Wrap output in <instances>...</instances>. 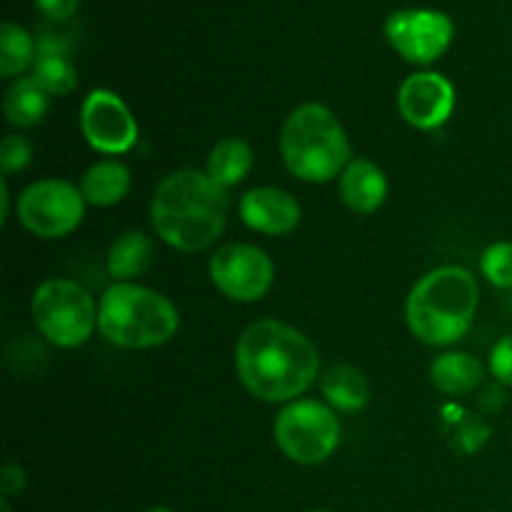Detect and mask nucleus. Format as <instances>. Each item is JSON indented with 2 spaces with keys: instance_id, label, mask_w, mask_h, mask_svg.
<instances>
[{
  "instance_id": "1",
  "label": "nucleus",
  "mask_w": 512,
  "mask_h": 512,
  "mask_svg": "<svg viewBox=\"0 0 512 512\" xmlns=\"http://www.w3.org/2000/svg\"><path fill=\"white\" fill-rule=\"evenodd\" d=\"M235 370L250 395L265 403H293L315 383L320 355L293 325L258 320L235 345Z\"/></svg>"
},
{
  "instance_id": "2",
  "label": "nucleus",
  "mask_w": 512,
  "mask_h": 512,
  "mask_svg": "<svg viewBox=\"0 0 512 512\" xmlns=\"http://www.w3.org/2000/svg\"><path fill=\"white\" fill-rule=\"evenodd\" d=\"M230 195L208 173L178 170L158 185L150 205L155 233L180 253H200L225 230Z\"/></svg>"
},
{
  "instance_id": "3",
  "label": "nucleus",
  "mask_w": 512,
  "mask_h": 512,
  "mask_svg": "<svg viewBox=\"0 0 512 512\" xmlns=\"http://www.w3.org/2000/svg\"><path fill=\"white\" fill-rule=\"evenodd\" d=\"M478 305L480 288L473 273L460 265H443L413 285L405 318L420 343L450 345L468 333Z\"/></svg>"
},
{
  "instance_id": "4",
  "label": "nucleus",
  "mask_w": 512,
  "mask_h": 512,
  "mask_svg": "<svg viewBox=\"0 0 512 512\" xmlns=\"http://www.w3.org/2000/svg\"><path fill=\"white\" fill-rule=\"evenodd\" d=\"M285 168L305 183H328L350 163V143L338 115L320 103H305L288 115L280 133Z\"/></svg>"
},
{
  "instance_id": "5",
  "label": "nucleus",
  "mask_w": 512,
  "mask_h": 512,
  "mask_svg": "<svg viewBox=\"0 0 512 512\" xmlns=\"http://www.w3.org/2000/svg\"><path fill=\"white\" fill-rule=\"evenodd\" d=\"M178 325V308L145 285L115 283L100 298L98 328L120 348H158L178 333Z\"/></svg>"
},
{
  "instance_id": "6",
  "label": "nucleus",
  "mask_w": 512,
  "mask_h": 512,
  "mask_svg": "<svg viewBox=\"0 0 512 512\" xmlns=\"http://www.w3.org/2000/svg\"><path fill=\"white\" fill-rule=\"evenodd\" d=\"M33 320L53 345L78 348L98 328V305L80 283L53 278L33 293Z\"/></svg>"
},
{
  "instance_id": "7",
  "label": "nucleus",
  "mask_w": 512,
  "mask_h": 512,
  "mask_svg": "<svg viewBox=\"0 0 512 512\" xmlns=\"http://www.w3.org/2000/svg\"><path fill=\"white\" fill-rule=\"evenodd\" d=\"M275 443L300 465L325 463L340 445V423L333 408L320 400H293L275 420Z\"/></svg>"
},
{
  "instance_id": "8",
  "label": "nucleus",
  "mask_w": 512,
  "mask_h": 512,
  "mask_svg": "<svg viewBox=\"0 0 512 512\" xmlns=\"http://www.w3.org/2000/svg\"><path fill=\"white\" fill-rule=\"evenodd\" d=\"M85 198L68 180L48 178L28 185L18 198V218L38 238H63L83 223Z\"/></svg>"
},
{
  "instance_id": "9",
  "label": "nucleus",
  "mask_w": 512,
  "mask_h": 512,
  "mask_svg": "<svg viewBox=\"0 0 512 512\" xmlns=\"http://www.w3.org/2000/svg\"><path fill=\"white\" fill-rule=\"evenodd\" d=\"M210 278L230 300L253 303L270 290L275 268L265 250L248 243H228L210 258Z\"/></svg>"
},
{
  "instance_id": "10",
  "label": "nucleus",
  "mask_w": 512,
  "mask_h": 512,
  "mask_svg": "<svg viewBox=\"0 0 512 512\" xmlns=\"http://www.w3.org/2000/svg\"><path fill=\"white\" fill-rule=\"evenodd\" d=\"M453 20L438 10H395L385 20L390 45L405 60L428 65L448 50L453 40Z\"/></svg>"
},
{
  "instance_id": "11",
  "label": "nucleus",
  "mask_w": 512,
  "mask_h": 512,
  "mask_svg": "<svg viewBox=\"0 0 512 512\" xmlns=\"http://www.w3.org/2000/svg\"><path fill=\"white\" fill-rule=\"evenodd\" d=\"M80 128L85 140L98 153H128L138 140V123L120 95L110 90H93L80 108Z\"/></svg>"
},
{
  "instance_id": "12",
  "label": "nucleus",
  "mask_w": 512,
  "mask_h": 512,
  "mask_svg": "<svg viewBox=\"0 0 512 512\" xmlns=\"http://www.w3.org/2000/svg\"><path fill=\"white\" fill-rule=\"evenodd\" d=\"M398 110L405 123L418 130H435L448 123L455 110V88L440 73H413L398 90Z\"/></svg>"
},
{
  "instance_id": "13",
  "label": "nucleus",
  "mask_w": 512,
  "mask_h": 512,
  "mask_svg": "<svg viewBox=\"0 0 512 512\" xmlns=\"http://www.w3.org/2000/svg\"><path fill=\"white\" fill-rule=\"evenodd\" d=\"M240 218L255 233L288 235L300 225L303 210L300 203L280 188H255L248 190L240 200Z\"/></svg>"
},
{
  "instance_id": "14",
  "label": "nucleus",
  "mask_w": 512,
  "mask_h": 512,
  "mask_svg": "<svg viewBox=\"0 0 512 512\" xmlns=\"http://www.w3.org/2000/svg\"><path fill=\"white\" fill-rule=\"evenodd\" d=\"M340 198L353 213H375L388 198V178L373 160H350L348 168L340 175Z\"/></svg>"
},
{
  "instance_id": "15",
  "label": "nucleus",
  "mask_w": 512,
  "mask_h": 512,
  "mask_svg": "<svg viewBox=\"0 0 512 512\" xmlns=\"http://www.w3.org/2000/svg\"><path fill=\"white\" fill-rule=\"evenodd\" d=\"M30 78L48 95H68L78 85V70L70 60L68 43L53 38L38 40V58L33 63Z\"/></svg>"
},
{
  "instance_id": "16",
  "label": "nucleus",
  "mask_w": 512,
  "mask_h": 512,
  "mask_svg": "<svg viewBox=\"0 0 512 512\" xmlns=\"http://www.w3.org/2000/svg\"><path fill=\"white\" fill-rule=\"evenodd\" d=\"M130 190V170L120 160H100L80 180V193L85 203L95 208H110L120 203Z\"/></svg>"
},
{
  "instance_id": "17",
  "label": "nucleus",
  "mask_w": 512,
  "mask_h": 512,
  "mask_svg": "<svg viewBox=\"0 0 512 512\" xmlns=\"http://www.w3.org/2000/svg\"><path fill=\"white\" fill-rule=\"evenodd\" d=\"M320 390L330 408L340 413H358L370 400V385L353 365H333L320 378Z\"/></svg>"
},
{
  "instance_id": "18",
  "label": "nucleus",
  "mask_w": 512,
  "mask_h": 512,
  "mask_svg": "<svg viewBox=\"0 0 512 512\" xmlns=\"http://www.w3.org/2000/svg\"><path fill=\"white\" fill-rule=\"evenodd\" d=\"M483 365L470 353H445L430 368V378L438 390L448 395H468L483 385Z\"/></svg>"
},
{
  "instance_id": "19",
  "label": "nucleus",
  "mask_w": 512,
  "mask_h": 512,
  "mask_svg": "<svg viewBox=\"0 0 512 512\" xmlns=\"http://www.w3.org/2000/svg\"><path fill=\"white\" fill-rule=\"evenodd\" d=\"M153 263V240L140 230L123 233L108 253V273L118 283H128L130 278H138Z\"/></svg>"
},
{
  "instance_id": "20",
  "label": "nucleus",
  "mask_w": 512,
  "mask_h": 512,
  "mask_svg": "<svg viewBox=\"0 0 512 512\" xmlns=\"http://www.w3.org/2000/svg\"><path fill=\"white\" fill-rule=\"evenodd\" d=\"M48 105L50 95L33 78H20L5 93L3 113L10 125L35 128L38 123H43L45 113H48Z\"/></svg>"
},
{
  "instance_id": "21",
  "label": "nucleus",
  "mask_w": 512,
  "mask_h": 512,
  "mask_svg": "<svg viewBox=\"0 0 512 512\" xmlns=\"http://www.w3.org/2000/svg\"><path fill=\"white\" fill-rule=\"evenodd\" d=\"M250 168H253V150L240 138L220 140L208 155V175L225 190L248 178Z\"/></svg>"
},
{
  "instance_id": "22",
  "label": "nucleus",
  "mask_w": 512,
  "mask_h": 512,
  "mask_svg": "<svg viewBox=\"0 0 512 512\" xmlns=\"http://www.w3.org/2000/svg\"><path fill=\"white\" fill-rule=\"evenodd\" d=\"M30 63H35L33 38L20 25L5 23L0 30V75L3 78L18 75Z\"/></svg>"
},
{
  "instance_id": "23",
  "label": "nucleus",
  "mask_w": 512,
  "mask_h": 512,
  "mask_svg": "<svg viewBox=\"0 0 512 512\" xmlns=\"http://www.w3.org/2000/svg\"><path fill=\"white\" fill-rule=\"evenodd\" d=\"M480 270L498 288H512V243H493L485 248Z\"/></svg>"
},
{
  "instance_id": "24",
  "label": "nucleus",
  "mask_w": 512,
  "mask_h": 512,
  "mask_svg": "<svg viewBox=\"0 0 512 512\" xmlns=\"http://www.w3.org/2000/svg\"><path fill=\"white\" fill-rule=\"evenodd\" d=\"M33 160V143L23 135H5L0 143V170L5 175L28 168Z\"/></svg>"
},
{
  "instance_id": "25",
  "label": "nucleus",
  "mask_w": 512,
  "mask_h": 512,
  "mask_svg": "<svg viewBox=\"0 0 512 512\" xmlns=\"http://www.w3.org/2000/svg\"><path fill=\"white\" fill-rule=\"evenodd\" d=\"M490 370L498 378V383L510 385L512 388V333L505 335L490 355Z\"/></svg>"
},
{
  "instance_id": "26",
  "label": "nucleus",
  "mask_w": 512,
  "mask_h": 512,
  "mask_svg": "<svg viewBox=\"0 0 512 512\" xmlns=\"http://www.w3.org/2000/svg\"><path fill=\"white\" fill-rule=\"evenodd\" d=\"M28 478H25V470L18 463H5L3 473H0V490H3V498H13V495L23 493Z\"/></svg>"
},
{
  "instance_id": "27",
  "label": "nucleus",
  "mask_w": 512,
  "mask_h": 512,
  "mask_svg": "<svg viewBox=\"0 0 512 512\" xmlns=\"http://www.w3.org/2000/svg\"><path fill=\"white\" fill-rule=\"evenodd\" d=\"M40 13L50 20H68L78 10L80 0H35Z\"/></svg>"
},
{
  "instance_id": "28",
  "label": "nucleus",
  "mask_w": 512,
  "mask_h": 512,
  "mask_svg": "<svg viewBox=\"0 0 512 512\" xmlns=\"http://www.w3.org/2000/svg\"><path fill=\"white\" fill-rule=\"evenodd\" d=\"M0 190H3V213H0V220L5 223V220H8V183H5V180H3V188Z\"/></svg>"
},
{
  "instance_id": "29",
  "label": "nucleus",
  "mask_w": 512,
  "mask_h": 512,
  "mask_svg": "<svg viewBox=\"0 0 512 512\" xmlns=\"http://www.w3.org/2000/svg\"><path fill=\"white\" fill-rule=\"evenodd\" d=\"M0 512H10V505H8V498L0 500Z\"/></svg>"
},
{
  "instance_id": "30",
  "label": "nucleus",
  "mask_w": 512,
  "mask_h": 512,
  "mask_svg": "<svg viewBox=\"0 0 512 512\" xmlns=\"http://www.w3.org/2000/svg\"><path fill=\"white\" fill-rule=\"evenodd\" d=\"M148 512H173V510H168V508H153V510H148Z\"/></svg>"
},
{
  "instance_id": "31",
  "label": "nucleus",
  "mask_w": 512,
  "mask_h": 512,
  "mask_svg": "<svg viewBox=\"0 0 512 512\" xmlns=\"http://www.w3.org/2000/svg\"><path fill=\"white\" fill-rule=\"evenodd\" d=\"M313 512H325V510H313Z\"/></svg>"
}]
</instances>
